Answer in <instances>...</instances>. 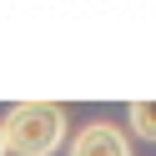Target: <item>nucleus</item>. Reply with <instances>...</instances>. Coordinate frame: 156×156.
I'll list each match as a JSON object with an SVG mask.
<instances>
[{"mask_svg": "<svg viewBox=\"0 0 156 156\" xmlns=\"http://www.w3.org/2000/svg\"><path fill=\"white\" fill-rule=\"evenodd\" d=\"M0 156H5V146H0Z\"/></svg>", "mask_w": 156, "mask_h": 156, "instance_id": "20e7f679", "label": "nucleus"}, {"mask_svg": "<svg viewBox=\"0 0 156 156\" xmlns=\"http://www.w3.org/2000/svg\"><path fill=\"white\" fill-rule=\"evenodd\" d=\"M66 136V111L55 101H25L10 106L5 126H0V146L15 156H51Z\"/></svg>", "mask_w": 156, "mask_h": 156, "instance_id": "f257e3e1", "label": "nucleus"}, {"mask_svg": "<svg viewBox=\"0 0 156 156\" xmlns=\"http://www.w3.org/2000/svg\"><path fill=\"white\" fill-rule=\"evenodd\" d=\"M131 131L146 136V141H156V101H136L131 106Z\"/></svg>", "mask_w": 156, "mask_h": 156, "instance_id": "7ed1b4c3", "label": "nucleus"}, {"mask_svg": "<svg viewBox=\"0 0 156 156\" xmlns=\"http://www.w3.org/2000/svg\"><path fill=\"white\" fill-rule=\"evenodd\" d=\"M71 156H131V146H126V136L116 131V126H106V121H91L86 131H76V141H71Z\"/></svg>", "mask_w": 156, "mask_h": 156, "instance_id": "f03ea898", "label": "nucleus"}]
</instances>
